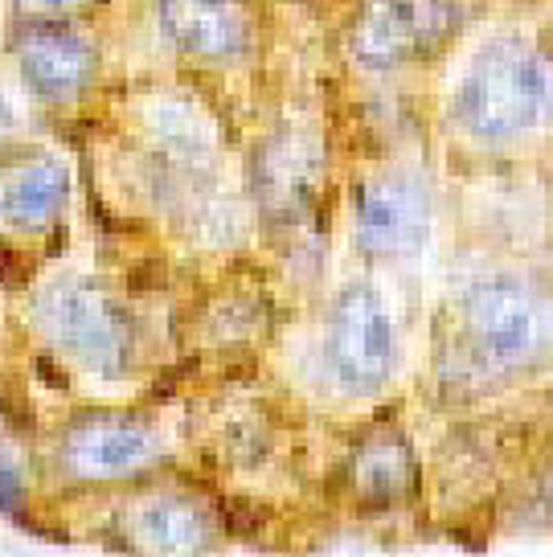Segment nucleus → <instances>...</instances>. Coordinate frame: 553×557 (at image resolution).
I'll use <instances>...</instances> for the list:
<instances>
[{
    "label": "nucleus",
    "mask_w": 553,
    "mask_h": 557,
    "mask_svg": "<svg viewBox=\"0 0 553 557\" xmlns=\"http://www.w3.org/2000/svg\"><path fill=\"white\" fill-rule=\"evenodd\" d=\"M160 25L173 37L176 50L206 62L243 58L255 37V17L246 0H160Z\"/></svg>",
    "instance_id": "nucleus-9"
},
{
    "label": "nucleus",
    "mask_w": 553,
    "mask_h": 557,
    "mask_svg": "<svg viewBox=\"0 0 553 557\" xmlns=\"http://www.w3.org/2000/svg\"><path fill=\"white\" fill-rule=\"evenodd\" d=\"M9 132H13V115H9V103L0 99V139L9 136Z\"/></svg>",
    "instance_id": "nucleus-17"
},
{
    "label": "nucleus",
    "mask_w": 553,
    "mask_h": 557,
    "mask_svg": "<svg viewBox=\"0 0 553 557\" xmlns=\"http://www.w3.org/2000/svg\"><path fill=\"white\" fill-rule=\"evenodd\" d=\"M17 62L29 90L50 99V103L78 99L90 87L95 66H99L90 37L66 29V25H53V21H37L34 29L21 37Z\"/></svg>",
    "instance_id": "nucleus-8"
},
{
    "label": "nucleus",
    "mask_w": 553,
    "mask_h": 557,
    "mask_svg": "<svg viewBox=\"0 0 553 557\" xmlns=\"http://www.w3.org/2000/svg\"><path fill=\"white\" fill-rule=\"evenodd\" d=\"M25 500V484H21V471L13 463L0 459V512H17Z\"/></svg>",
    "instance_id": "nucleus-16"
},
{
    "label": "nucleus",
    "mask_w": 553,
    "mask_h": 557,
    "mask_svg": "<svg viewBox=\"0 0 553 557\" xmlns=\"http://www.w3.org/2000/svg\"><path fill=\"white\" fill-rule=\"evenodd\" d=\"M545 107H553V78H550V95H545Z\"/></svg>",
    "instance_id": "nucleus-18"
},
{
    "label": "nucleus",
    "mask_w": 553,
    "mask_h": 557,
    "mask_svg": "<svg viewBox=\"0 0 553 557\" xmlns=\"http://www.w3.org/2000/svg\"><path fill=\"white\" fill-rule=\"evenodd\" d=\"M431 234V197L406 173L369 176L357 193V246L365 255H410Z\"/></svg>",
    "instance_id": "nucleus-6"
},
{
    "label": "nucleus",
    "mask_w": 553,
    "mask_h": 557,
    "mask_svg": "<svg viewBox=\"0 0 553 557\" xmlns=\"http://www.w3.org/2000/svg\"><path fill=\"white\" fill-rule=\"evenodd\" d=\"M324 357H329V373L336 377V385L353 398L378 394L381 385L394 377L398 336H394L385 299L369 283H348L336 292Z\"/></svg>",
    "instance_id": "nucleus-3"
},
{
    "label": "nucleus",
    "mask_w": 553,
    "mask_h": 557,
    "mask_svg": "<svg viewBox=\"0 0 553 557\" xmlns=\"http://www.w3.org/2000/svg\"><path fill=\"white\" fill-rule=\"evenodd\" d=\"M545 95L550 74L537 53L520 41H492L471 58L455 95V115L476 139L501 144L533 127L545 111Z\"/></svg>",
    "instance_id": "nucleus-2"
},
{
    "label": "nucleus",
    "mask_w": 553,
    "mask_h": 557,
    "mask_svg": "<svg viewBox=\"0 0 553 557\" xmlns=\"http://www.w3.org/2000/svg\"><path fill=\"white\" fill-rule=\"evenodd\" d=\"M353 480H357L365 500H373V505L402 500L415 484V451H410V443L394 435V431H378L373 438H365L357 455H353Z\"/></svg>",
    "instance_id": "nucleus-12"
},
{
    "label": "nucleus",
    "mask_w": 553,
    "mask_h": 557,
    "mask_svg": "<svg viewBox=\"0 0 553 557\" xmlns=\"http://www.w3.org/2000/svg\"><path fill=\"white\" fill-rule=\"evenodd\" d=\"M70 201V173L66 164H58V160L41 157V160H29V164H21L13 181L4 185V197H0V209H4V218L13 222L17 230H46L66 209Z\"/></svg>",
    "instance_id": "nucleus-10"
},
{
    "label": "nucleus",
    "mask_w": 553,
    "mask_h": 557,
    "mask_svg": "<svg viewBox=\"0 0 553 557\" xmlns=\"http://www.w3.org/2000/svg\"><path fill=\"white\" fill-rule=\"evenodd\" d=\"M459 29L455 0H361L348 50L369 70H394L431 53Z\"/></svg>",
    "instance_id": "nucleus-5"
},
{
    "label": "nucleus",
    "mask_w": 553,
    "mask_h": 557,
    "mask_svg": "<svg viewBox=\"0 0 553 557\" xmlns=\"http://www.w3.org/2000/svg\"><path fill=\"white\" fill-rule=\"evenodd\" d=\"M132 533L160 554H197L213 541V521L185 496H152L132 512Z\"/></svg>",
    "instance_id": "nucleus-11"
},
{
    "label": "nucleus",
    "mask_w": 553,
    "mask_h": 557,
    "mask_svg": "<svg viewBox=\"0 0 553 557\" xmlns=\"http://www.w3.org/2000/svg\"><path fill=\"white\" fill-rule=\"evenodd\" d=\"M87 4H95V0H13V9L25 21H58L70 13H83Z\"/></svg>",
    "instance_id": "nucleus-15"
},
{
    "label": "nucleus",
    "mask_w": 553,
    "mask_h": 557,
    "mask_svg": "<svg viewBox=\"0 0 553 557\" xmlns=\"http://www.w3.org/2000/svg\"><path fill=\"white\" fill-rule=\"evenodd\" d=\"M148 127L160 139V148L173 152L176 160H185V164L213 157V127H209L206 111H197L185 99H160V103H152Z\"/></svg>",
    "instance_id": "nucleus-13"
},
{
    "label": "nucleus",
    "mask_w": 553,
    "mask_h": 557,
    "mask_svg": "<svg viewBox=\"0 0 553 557\" xmlns=\"http://www.w3.org/2000/svg\"><path fill=\"white\" fill-rule=\"evenodd\" d=\"M308 148V139H279V144H271L267 152H262V169H259V189L271 193L279 206H295V201H308L311 193V176H316V169H311V160H316V152H304Z\"/></svg>",
    "instance_id": "nucleus-14"
},
{
    "label": "nucleus",
    "mask_w": 553,
    "mask_h": 557,
    "mask_svg": "<svg viewBox=\"0 0 553 557\" xmlns=\"http://www.w3.org/2000/svg\"><path fill=\"white\" fill-rule=\"evenodd\" d=\"M37 324L78 369L115 382L136 361V324L120 299L95 278L53 283L37 299Z\"/></svg>",
    "instance_id": "nucleus-1"
},
{
    "label": "nucleus",
    "mask_w": 553,
    "mask_h": 557,
    "mask_svg": "<svg viewBox=\"0 0 553 557\" xmlns=\"http://www.w3.org/2000/svg\"><path fill=\"white\" fill-rule=\"evenodd\" d=\"M464 329L471 345L501 369H520L553 341V308L529 283L492 275L471 283L464 296Z\"/></svg>",
    "instance_id": "nucleus-4"
},
{
    "label": "nucleus",
    "mask_w": 553,
    "mask_h": 557,
    "mask_svg": "<svg viewBox=\"0 0 553 557\" xmlns=\"http://www.w3.org/2000/svg\"><path fill=\"white\" fill-rule=\"evenodd\" d=\"M160 451L156 435L123 414H95L70 426L62 438V463L74 480H123L132 471L148 468Z\"/></svg>",
    "instance_id": "nucleus-7"
}]
</instances>
